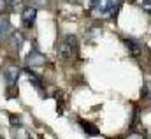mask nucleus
I'll list each match as a JSON object with an SVG mask.
<instances>
[{
    "instance_id": "obj_1",
    "label": "nucleus",
    "mask_w": 151,
    "mask_h": 139,
    "mask_svg": "<svg viewBox=\"0 0 151 139\" xmlns=\"http://www.w3.org/2000/svg\"><path fill=\"white\" fill-rule=\"evenodd\" d=\"M119 7H121V0H91V12L93 16L99 18H106V16L116 18Z\"/></svg>"
},
{
    "instance_id": "obj_2",
    "label": "nucleus",
    "mask_w": 151,
    "mask_h": 139,
    "mask_svg": "<svg viewBox=\"0 0 151 139\" xmlns=\"http://www.w3.org/2000/svg\"><path fill=\"white\" fill-rule=\"evenodd\" d=\"M58 56L62 60H70V58L77 56V39H76V35L69 34L63 37V41L58 46Z\"/></svg>"
},
{
    "instance_id": "obj_3",
    "label": "nucleus",
    "mask_w": 151,
    "mask_h": 139,
    "mask_svg": "<svg viewBox=\"0 0 151 139\" xmlns=\"http://www.w3.org/2000/svg\"><path fill=\"white\" fill-rule=\"evenodd\" d=\"M123 42H125V46H127V49L130 51L132 56H139V55L142 53V44H141L137 39H134V37H127V39H123Z\"/></svg>"
},
{
    "instance_id": "obj_4",
    "label": "nucleus",
    "mask_w": 151,
    "mask_h": 139,
    "mask_svg": "<svg viewBox=\"0 0 151 139\" xmlns=\"http://www.w3.org/2000/svg\"><path fill=\"white\" fill-rule=\"evenodd\" d=\"M35 18H37V9L35 7H27L21 14V21L25 27H32L35 23Z\"/></svg>"
},
{
    "instance_id": "obj_5",
    "label": "nucleus",
    "mask_w": 151,
    "mask_h": 139,
    "mask_svg": "<svg viewBox=\"0 0 151 139\" xmlns=\"http://www.w3.org/2000/svg\"><path fill=\"white\" fill-rule=\"evenodd\" d=\"M12 34V27H11V21L7 16H2L0 18V41H5L9 39V35Z\"/></svg>"
},
{
    "instance_id": "obj_6",
    "label": "nucleus",
    "mask_w": 151,
    "mask_h": 139,
    "mask_svg": "<svg viewBox=\"0 0 151 139\" xmlns=\"http://www.w3.org/2000/svg\"><path fill=\"white\" fill-rule=\"evenodd\" d=\"M27 64L30 67H37V65H42L44 64V55H40L37 49H32L27 56Z\"/></svg>"
},
{
    "instance_id": "obj_7",
    "label": "nucleus",
    "mask_w": 151,
    "mask_h": 139,
    "mask_svg": "<svg viewBox=\"0 0 151 139\" xmlns=\"http://www.w3.org/2000/svg\"><path fill=\"white\" fill-rule=\"evenodd\" d=\"M7 41H9L11 49H16V51H18V49L23 46V41H25V39H23V34H21V32H18V30H16V32H12V34L9 35V39H7Z\"/></svg>"
},
{
    "instance_id": "obj_8",
    "label": "nucleus",
    "mask_w": 151,
    "mask_h": 139,
    "mask_svg": "<svg viewBox=\"0 0 151 139\" xmlns=\"http://www.w3.org/2000/svg\"><path fill=\"white\" fill-rule=\"evenodd\" d=\"M19 72H21L19 67L11 65V67H7V69H5L4 76H5V79H7V83H9V85H14V83L18 81V77H19Z\"/></svg>"
},
{
    "instance_id": "obj_9",
    "label": "nucleus",
    "mask_w": 151,
    "mask_h": 139,
    "mask_svg": "<svg viewBox=\"0 0 151 139\" xmlns=\"http://www.w3.org/2000/svg\"><path fill=\"white\" fill-rule=\"evenodd\" d=\"M79 125H81L83 132H86L88 136H99V129H97L95 125H91V123H88V122H84V120H79Z\"/></svg>"
},
{
    "instance_id": "obj_10",
    "label": "nucleus",
    "mask_w": 151,
    "mask_h": 139,
    "mask_svg": "<svg viewBox=\"0 0 151 139\" xmlns=\"http://www.w3.org/2000/svg\"><path fill=\"white\" fill-rule=\"evenodd\" d=\"M27 76H28V81H30V85H32L35 90L42 92V83H40V79H39V77H37V76H35V74H34L30 69L27 70Z\"/></svg>"
},
{
    "instance_id": "obj_11",
    "label": "nucleus",
    "mask_w": 151,
    "mask_h": 139,
    "mask_svg": "<svg viewBox=\"0 0 151 139\" xmlns=\"http://www.w3.org/2000/svg\"><path fill=\"white\" fill-rule=\"evenodd\" d=\"M141 95H142V99L151 101V81H146V83H144V86H142V90H141Z\"/></svg>"
},
{
    "instance_id": "obj_12",
    "label": "nucleus",
    "mask_w": 151,
    "mask_h": 139,
    "mask_svg": "<svg viewBox=\"0 0 151 139\" xmlns=\"http://www.w3.org/2000/svg\"><path fill=\"white\" fill-rule=\"evenodd\" d=\"M142 11H146V12H150L151 14V0H134Z\"/></svg>"
},
{
    "instance_id": "obj_13",
    "label": "nucleus",
    "mask_w": 151,
    "mask_h": 139,
    "mask_svg": "<svg viewBox=\"0 0 151 139\" xmlns=\"http://www.w3.org/2000/svg\"><path fill=\"white\" fill-rule=\"evenodd\" d=\"M19 5H21V0H7V7L11 11H18Z\"/></svg>"
},
{
    "instance_id": "obj_14",
    "label": "nucleus",
    "mask_w": 151,
    "mask_h": 139,
    "mask_svg": "<svg viewBox=\"0 0 151 139\" xmlns=\"http://www.w3.org/2000/svg\"><path fill=\"white\" fill-rule=\"evenodd\" d=\"M127 139H146V136L141 134V132H130V134L127 136Z\"/></svg>"
},
{
    "instance_id": "obj_15",
    "label": "nucleus",
    "mask_w": 151,
    "mask_h": 139,
    "mask_svg": "<svg viewBox=\"0 0 151 139\" xmlns=\"http://www.w3.org/2000/svg\"><path fill=\"white\" fill-rule=\"evenodd\" d=\"M9 120H11V125H12V127H16V125H19V123H21V122H19V118H18V116H14V114H11V116H9Z\"/></svg>"
},
{
    "instance_id": "obj_16",
    "label": "nucleus",
    "mask_w": 151,
    "mask_h": 139,
    "mask_svg": "<svg viewBox=\"0 0 151 139\" xmlns=\"http://www.w3.org/2000/svg\"><path fill=\"white\" fill-rule=\"evenodd\" d=\"M4 9H7V0H0V12H2Z\"/></svg>"
}]
</instances>
